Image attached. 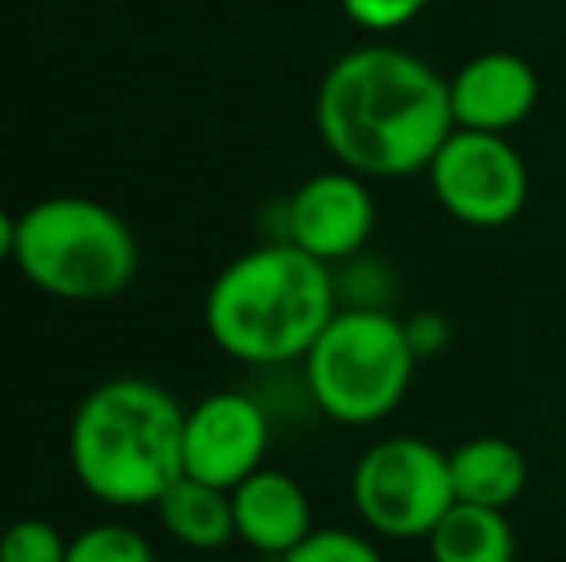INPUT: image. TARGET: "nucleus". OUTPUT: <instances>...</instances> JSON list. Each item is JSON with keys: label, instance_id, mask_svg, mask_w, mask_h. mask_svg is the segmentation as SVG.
Here are the masks:
<instances>
[{"label": "nucleus", "instance_id": "nucleus-19", "mask_svg": "<svg viewBox=\"0 0 566 562\" xmlns=\"http://www.w3.org/2000/svg\"><path fill=\"white\" fill-rule=\"evenodd\" d=\"M405 331H409V343L417 351V359H432V354H443L451 343V324L443 320L440 312H412L405 320Z\"/></svg>", "mask_w": 566, "mask_h": 562}, {"label": "nucleus", "instance_id": "nucleus-10", "mask_svg": "<svg viewBox=\"0 0 566 562\" xmlns=\"http://www.w3.org/2000/svg\"><path fill=\"white\" fill-rule=\"evenodd\" d=\"M448 93L454 128L505 136L532 116L539 100V77L521 54L485 51L459 66V74L448 82Z\"/></svg>", "mask_w": 566, "mask_h": 562}, {"label": "nucleus", "instance_id": "nucleus-20", "mask_svg": "<svg viewBox=\"0 0 566 562\" xmlns=\"http://www.w3.org/2000/svg\"><path fill=\"white\" fill-rule=\"evenodd\" d=\"M12 255H15V216H8L0 209V263H8Z\"/></svg>", "mask_w": 566, "mask_h": 562}, {"label": "nucleus", "instance_id": "nucleus-6", "mask_svg": "<svg viewBox=\"0 0 566 562\" xmlns=\"http://www.w3.org/2000/svg\"><path fill=\"white\" fill-rule=\"evenodd\" d=\"M363 524L386 540H428L454 505L451 455L420 435H389L366 447L350 474Z\"/></svg>", "mask_w": 566, "mask_h": 562}, {"label": "nucleus", "instance_id": "nucleus-4", "mask_svg": "<svg viewBox=\"0 0 566 562\" xmlns=\"http://www.w3.org/2000/svg\"><path fill=\"white\" fill-rule=\"evenodd\" d=\"M12 263L39 293L74 305L113 300L139 271L127 220L93 197H46L15 216Z\"/></svg>", "mask_w": 566, "mask_h": 562}, {"label": "nucleus", "instance_id": "nucleus-7", "mask_svg": "<svg viewBox=\"0 0 566 562\" xmlns=\"http://www.w3.org/2000/svg\"><path fill=\"white\" fill-rule=\"evenodd\" d=\"M436 201L467 227H505L528 201V166L505 136L454 128L428 166Z\"/></svg>", "mask_w": 566, "mask_h": 562}, {"label": "nucleus", "instance_id": "nucleus-2", "mask_svg": "<svg viewBox=\"0 0 566 562\" xmlns=\"http://www.w3.org/2000/svg\"><path fill=\"white\" fill-rule=\"evenodd\" d=\"M336 312L339 293L332 266L290 240L262 243L231 258L205 297L212 343L247 367L305 362Z\"/></svg>", "mask_w": 566, "mask_h": 562}, {"label": "nucleus", "instance_id": "nucleus-17", "mask_svg": "<svg viewBox=\"0 0 566 562\" xmlns=\"http://www.w3.org/2000/svg\"><path fill=\"white\" fill-rule=\"evenodd\" d=\"M282 562H386L366 536L347 528H313L305 543L290 551Z\"/></svg>", "mask_w": 566, "mask_h": 562}, {"label": "nucleus", "instance_id": "nucleus-18", "mask_svg": "<svg viewBox=\"0 0 566 562\" xmlns=\"http://www.w3.org/2000/svg\"><path fill=\"white\" fill-rule=\"evenodd\" d=\"M339 4L363 31L386 35V31H397L417 20L432 0H339Z\"/></svg>", "mask_w": 566, "mask_h": 562}, {"label": "nucleus", "instance_id": "nucleus-9", "mask_svg": "<svg viewBox=\"0 0 566 562\" xmlns=\"http://www.w3.org/2000/svg\"><path fill=\"white\" fill-rule=\"evenodd\" d=\"M374 220L378 209L363 173L328 170L308 178L285 201V240L321 263L336 266L366 247Z\"/></svg>", "mask_w": 566, "mask_h": 562}, {"label": "nucleus", "instance_id": "nucleus-3", "mask_svg": "<svg viewBox=\"0 0 566 562\" xmlns=\"http://www.w3.org/2000/svg\"><path fill=\"white\" fill-rule=\"evenodd\" d=\"M186 409L147 378L101 382L70 424V470L90 497L116 509L158 505L186 474Z\"/></svg>", "mask_w": 566, "mask_h": 562}, {"label": "nucleus", "instance_id": "nucleus-8", "mask_svg": "<svg viewBox=\"0 0 566 562\" xmlns=\"http://www.w3.org/2000/svg\"><path fill=\"white\" fill-rule=\"evenodd\" d=\"M186 474L209 486L235 489L262 470L270 450V413L251 393L224 390L186 409Z\"/></svg>", "mask_w": 566, "mask_h": 562}, {"label": "nucleus", "instance_id": "nucleus-11", "mask_svg": "<svg viewBox=\"0 0 566 562\" xmlns=\"http://www.w3.org/2000/svg\"><path fill=\"white\" fill-rule=\"evenodd\" d=\"M235 536L259 555L285 559L297 543L313 536V505L297 478L285 470H254L231 489Z\"/></svg>", "mask_w": 566, "mask_h": 562}, {"label": "nucleus", "instance_id": "nucleus-1", "mask_svg": "<svg viewBox=\"0 0 566 562\" xmlns=\"http://www.w3.org/2000/svg\"><path fill=\"white\" fill-rule=\"evenodd\" d=\"M316 131L350 173L381 181L428 173L454 131L448 77L401 46H355L316 89Z\"/></svg>", "mask_w": 566, "mask_h": 562}, {"label": "nucleus", "instance_id": "nucleus-13", "mask_svg": "<svg viewBox=\"0 0 566 562\" xmlns=\"http://www.w3.org/2000/svg\"><path fill=\"white\" fill-rule=\"evenodd\" d=\"M155 509L166 532L193 551H220L235 540L231 489L209 486V481L181 474V478L158 497Z\"/></svg>", "mask_w": 566, "mask_h": 562}, {"label": "nucleus", "instance_id": "nucleus-12", "mask_svg": "<svg viewBox=\"0 0 566 562\" xmlns=\"http://www.w3.org/2000/svg\"><path fill=\"white\" fill-rule=\"evenodd\" d=\"M454 501L509 509L528 486V463L516 443L501 435H474L451 450Z\"/></svg>", "mask_w": 566, "mask_h": 562}, {"label": "nucleus", "instance_id": "nucleus-15", "mask_svg": "<svg viewBox=\"0 0 566 562\" xmlns=\"http://www.w3.org/2000/svg\"><path fill=\"white\" fill-rule=\"evenodd\" d=\"M66 562H155L147 536L127 524H93L70 540Z\"/></svg>", "mask_w": 566, "mask_h": 562}, {"label": "nucleus", "instance_id": "nucleus-14", "mask_svg": "<svg viewBox=\"0 0 566 562\" xmlns=\"http://www.w3.org/2000/svg\"><path fill=\"white\" fill-rule=\"evenodd\" d=\"M432 562H516V536L505 509L454 501L428 532Z\"/></svg>", "mask_w": 566, "mask_h": 562}, {"label": "nucleus", "instance_id": "nucleus-5", "mask_svg": "<svg viewBox=\"0 0 566 562\" xmlns=\"http://www.w3.org/2000/svg\"><path fill=\"white\" fill-rule=\"evenodd\" d=\"M417 362L405 320L386 308L347 305L305 354V385L328 421L370 427L405 401Z\"/></svg>", "mask_w": 566, "mask_h": 562}, {"label": "nucleus", "instance_id": "nucleus-16", "mask_svg": "<svg viewBox=\"0 0 566 562\" xmlns=\"http://www.w3.org/2000/svg\"><path fill=\"white\" fill-rule=\"evenodd\" d=\"M70 540L51 520L23 517L0 532V562H66Z\"/></svg>", "mask_w": 566, "mask_h": 562}]
</instances>
